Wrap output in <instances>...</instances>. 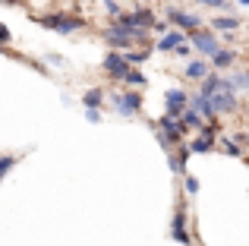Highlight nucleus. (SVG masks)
I'll return each instance as SVG.
<instances>
[{"mask_svg":"<svg viewBox=\"0 0 249 246\" xmlns=\"http://www.w3.org/2000/svg\"><path fill=\"white\" fill-rule=\"evenodd\" d=\"M101 101H104V92H101V88H89V92L82 95V105L85 107H95V111L101 107Z\"/></svg>","mask_w":249,"mask_h":246,"instance_id":"obj_16","label":"nucleus"},{"mask_svg":"<svg viewBox=\"0 0 249 246\" xmlns=\"http://www.w3.org/2000/svg\"><path fill=\"white\" fill-rule=\"evenodd\" d=\"M186 158H189L186 148H183V152H177L174 158H170V171H174V174H183V171H186Z\"/></svg>","mask_w":249,"mask_h":246,"instance_id":"obj_19","label":"nucleus"},{"mask_svg":"<svg viewBox=\"0 0 249 246\" xmlns=\"http://www.w3.org/2000/svg\"><path fill=\"white\" fill-rule=\"evenodd\" d=\"M186 41V32H177V29H167L164 35H161V41H158V51H174L177 44H183Z\"/></svg>","mask_w":249,"mask_h":246,"instance_id":"obj_12","label":"nucleus"},{"mask_svg":"<svg viewBox=\"0 0 249 246\" xmlns=\"http://www.w3.org/2000/svg\"><path fill=\"white\" fill-rule=\"evenodd\" d=\"M0 3H10V6H16V3H19V0H0Z\"/></svg>","mask_w":249,"mask_h":246,"instance_id":"obj_30","label":"nucleus"},{"mask_svg":"<svg viewBox=\"0 0 249 246\" xmlns=\"http://www.w3.org/2000/svg\"><path fill=\"white\" fill-rule=\"evenodd\" d=\"M221 148H224L227 155H233V158H240V155H243V148H237L231 139H227V136H221Z\"/></svg>","mask_w":249,"mask_h":246,"instance_id":"obj_22","label":"nucleus"},{"mask_svg":"<svg viewBox=\"0 0 249 246\" xmlns=\"http://www.w3.org/2000/svg\"><path fill=\"white\" fill-rule=\"evenodd\" d=\"M148 54H152V51H123V63H126L129 70H136V67H142V63L148 60Z\"/></svg>","mask_w":249,"mask_h":246,"instance_id":"obj_14","label":"nucleus"},{"mask_svg":"<svg viewBox=\"0 0 249 246\" xmlns=\"http://www.w3.org/2000/svg\"><path fill=\"white\" fill-rule=\"evenodd\" d=\"M167 19L174 25H180V29H186V32H196L202 25V16H196V13H183V10H177V6H167Z\"/></svg>","mask_w":249,"mask_h":246,"instance_id":"obj_8","label":"nucleus"},{"mask_svg":"<svg viewBox=\"0 0 249 246\" xmlns=\"http://www.w3.org/2000/svg\"><path fill=\"white\" fill-rule=\"evenodd\" d=\"M0 51H3V48H0Z\"/></svg>","mask_w":249,"mask_h":246,"instance_id":"obj_33","label":"nucleus"},{"mask_svg":"<svg viewBox=\"0 0 249 246\" xmlns=\"http://www.w3.org/2000/svg\"><path fill=\"white\" fill-rule=\"evenodd\" d=\"M208 70H212V67H208L205 60H193V63H186V76H189V79H199V82L208 76Z\"/></svg>","mask_w":249,"mask_h":246,"instance_id":"obj_15","label":"nucleus"},{"mask_svg":"<svg viewBox=\"0 0 249 246\" xmlns=\"http://www.w3.org/2000/svg\"><path fill=\"white\" fill-rule=\"evenodd\" d=\"M104 41H107L110 48H117V54L133 48V38H129L123 29H117V25H114V29H104Z\"/></svg>","mask_w":249,"mask_h":246,"instance_id":"obj_10","label":"nucleus"},{"mask_svg":"<svg viewBox=\"0 0 249 246\" xmlns=\"http://www.w3.org/2000/svg\"><path fill=\"white\" fill-rule=\"evenodd\" d=\"M186 92H183V88H170L167 92V107H186Z\"/></svg>","mask_w":249,"mask_h":246,"instance_id":"obj_18","label":"nucleus"},{"mask_svg":"<svg viewBox=\"0 0 249 246\" xmlns=\"http://www.w3.org/2000/svg\"><path fill=\"white\" fill-rule=\"evenodd\" d=\"M237 3H240V6H246V3H249V0H237Z\"/></svg>","mask_w":249,"mask_h":246,"instance_id":"obj_31","label":"nucleus"},{"mask_svg":"<svg viewBox=\"0 0 249 246\" xmlns=\"http://www.w3.org/2000/svg\"><path fill=\"white\" fill-rule=\"evenodd\" d=\"M231 142H233V145L240 148V145L246 142V133H243V129H233V139H231Z\"/></svg>","mask_w":249,"mask_h":246,"instance_id":"obj_26","label":"nucleus"},{"mask_svg":"<svg viewBox=\"0 0 249 246\" xmlns=\"http://www.w3.org/2000/svg\"><path fill=\"white\" fill-rule=\"evenodd\" d=\"M189 51H193V48L183 41V44H177V48H174V54H177V57H189Z\"/></svg>","mask_w":249,"mask_h":246,"instance_id":"obj_27","label":"nucleus"},{"mask_svg":"<svg viewBox=\"0 0 249 246\" xmlns=\"http://www.w3.org/2000/svg\"><path fill=\"white\" fill-rule=\"evenodd\" d=\"M152 25H155L152 6H139V10H133V13H120V16H117V29H123L129 38H136V35H142V32H148Z\"/></svg>","mask_w":249,"mask_h":246,"instance_id":"obj_1","label":"nucleus"},{"mask_svg":"<svg viewBox=\"0 0 249 246\" xmlns=\"http://www.w3.org/2000/svg\"><path fill=\"white\" fill-rule=\"evenodd\" d=\"M85 120H89V123H101V111H95V107H85Z\"/></svg>","mask_w":249,"mask_h":246,"instance_id":"obj_25","label":"nucleus"},{"mask_svg":"<svg viewBox=\"0 0 249 246\" xmlns=\"http://www.w3.org/2000/svg\"><path fill=\"white\" fill-rule=\"evenodd\" d=\"M123 82H126V86H133V88H145V86H148V79H145V76L139 73V70H126V76H123Z\"/></svg>","mask_w":249,"mask_h":246,"instance_id":"obj_17","label":"nucleus"},{"mask_svg":"<svg viewBox=\"0 0 249 246\" xmlns=\"http://www.w3.org/2000/svg\"><path fill=\"white\" fill-rule=\"evenodd\" d=\"M6 41H10V29H6V25L3 22H0V48H3V44Z\"/></svg>","mask_w":249,"mask_h":246,"instance_id":"obj_28","label":"nucleus"},{"mask_svg":"<svg viewBox=\"0 0 249 246\" xmlns=\"http://www.w3.org/2000/svg\"><path fill=\"white\" fill-rule=\"evenodd\" d=\"M104 6H107V13H110V16H114V19H117V16H120V13H123L117 0H104Z\"/></svg>","mask_w":249,"mask_h":246,"instance_id":"obj_24","label":"nucleus"},{"mask_svg":"<svg viewBox=\"0 0 249 246\" xmlns=\"http://www.w3.org/2000/svg\"><path fill=\"white\" fill-rule=\"evenodd\" d=\"M114 107H117V114H123V117H133V114H139V107H142V95L139 92L114 95Z\"/></svg>","mask_w":249,"mask_h":246,"instance_id":"obj_7","label":"nucleus"},{"mask_svg":"<svg viewBox=\"0 0 249 246\" xmlns=\"http://www.w3.org/2000/svg\"><path fill=\"white\" fill-rule=\"evenodd\" d=\"M170 237H174L177 243L183 246H193V240H189V230H186V205H177L174 209V224H170Z\"/></svg>","mask_w":249,"mask_h":246,"instance_id":"obj_4","label":"nucleus"},{"mask_svg":"<svg viewBox=\"0 0 249 246\" xmlns=\"http://www.w3.org/2000/svg\"><path fill=\"white\" fill-rule=\"evenodd\" d=\"M38 25H44V29L51 32H60V35H73V32L82 29V19L79 16H67V13H51V16H38Z\"/></svg>","mask_w":249,"mask_h":246,"instance_id":"obj_2","label":"nucleus"},{"mask_svg":"<svg viewBox=\"0 0 249 246\" xmlns=\"http://www.w3.org/2000/svg\"><path fill=\"white\" fill-rule=\"evenodd\" d=\"M101 67H104V73H107L110 79H117V82H123V76H126V70H129L126 63H123V57L117 54V51H110V54L104 57Z\"/></svg>","mask_w":249,"mask_h":246,"instance_id":"obj_9","label":"nucleus"},{"mask_svg":"<svg viewBox=\"0 0 249 246\" xmlns=\"http://www.w3.org/2000/svg\"><path fill=\"white\" fill-rule=\"evenodd\" d=\"M196 3L214 6V10H221V13H231V10H233V3H231V0H196Z\"/></svg>","mask_w":249,"mask_h":246,"instance_id":"obj_20","label":"nucleus"},{"mask_svg":"<svg viewBox=\"0 0 249 246\" xmlns=\"http://www.w3.org/2000/svg\"><path fill=\"white\" fill-rule=\"evenodd\" d=\"M16 167V155H0V180H3L6 171H13Z\"/></svg>","mask_w":249,"mask_h":246,"instance_id":"obj_21","label":"nucleus"},{"mask_svg":"<svg viewBox=\"0 0 249 246\" xmlns=\"http://www.w3.org/2000/svg\"><path fill=\"white\" fill-rule=\"evenodd\" d=\"M186 41H189V48H196L202 57H212L214 51L221 48L214 32H186Z\"/></svg>","mask_w":249,"mask_h":246,"instance_id":"obj_3","label":"nucleus"},{"mask_svg":"<svg viewBox=\"0 0 249 246\" xmlns=\"http://www.w3.org/2000/svg\"><path fill=\"white\" fill-rule=\"evenodd\" d=\"M155 129L161 133V139H164L167 145H180L183 136H186V129L180 126V120H170V117H161V123H158Z\"/></svg>","mask_w":249,"mask_h":246,"instance_id":"obj_6","label":"nucleus"},{"mask_svg":"<svg viewBox=\"0 0 249 246\" xmlns=\"http://www.w3.org/2000/svg\"><path fill=\"white\" fill-rule=\"evenodd\" d=\"M237 51H227V48H218L212 54V63H208V67H214V70H231L233 63H237Z\"/></svg>","mask_w":249,"mask_h":246,"instance_id":"obj_11","label":"nucleus"},{"mask_svg":"<svg viewBox=\"0 0 249 246\" xmlns=\"http://www.w3.org/2000/svg\"><path fill=\"white\" fill-rule=\"evenodd\" d=\"M48 60L54 63V67H60V63H63V57H60V54H48Z\"/></svg>","mask_w":249,"mask_h":246,"instance_id":"obj_29","label":"nucleus"},{"mask_svg":"<svg viewBox=\"0 0 249 246\" xmlns=\"http://www.w3.org/2000/svg\"><path fill=\"white\" fill-rule=\"evenodd\" d=\"M240 25H243V19H240V16H218L212 22V29H214V35H218V32H227V35H231V32H237Z\"/></svg>","mask_w":249,"mask_h":246,"instance_id":"obj_13","label":"nucleus"},{"mask_svg":"<svg viewBox=\"0 0 249 246\" xmlns=\"http://www.w3.org/2000/svg\"><path fill=\"white\" fill-rule=\"evenodd\" d=\"M167 3H174V0H167Z\"/></svg>","mask_w":249,"mask_h":246,"instance_id":"obj_32","label":"nucleus"},{"mask_svg":"<svg viewBox=\"0 0 249 246\" xmlns=\"http://www.w3.org/2000/svg\"><path fill=\"white\" fill-rule=\"evenodd\" d=\"M183 183H186V193H189V196H196V193H199V180H196V177H186Z\"/></svg>","mask_w":249,"mask_h":246,"instance_id":"obj_23","label":"nucleus"},{"mask_svg":"<svg viewBox=\"0 0 249 246\" xmlns=\"http://www.w3.org/2000/svg\"><path fill=\"white\" fill-rule=\"evenodd\" d=\"M205 101H208V107H212V114H233L240 107V101H237L233 92H214L212 98H205Z\"/></svg>","mask_w":249,"mask_h":246,"instance_id":"obj_5","label":"nucleus"}]
</instances>
